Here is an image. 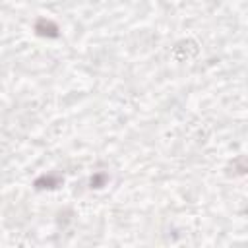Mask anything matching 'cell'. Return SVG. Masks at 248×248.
I'll list each match as a JSON object with an SVG mask.
<instances>
[{
  "label": "cell",
  "instance_id": "obj_1",
  "mask_svg": "<svg viewBox=\"0 0 248 248\" xmlns=\"http://www.w3.org/2000/svg\"><path fill=\"white\" fill-rule=\"evenodd\" d=\"M33 29L39 37H46V39H58L60 37V27L52 19H46V17H39L35 21Z\"/></svg>",
  "mask_w": 248,
  "mask_h": 248
},
{
  "label": "cell",
  "instance_id": "obj_2",
  "mask_svg": "<svg viewBox=\"0 0 248 248\" xmlns=\"http://www.w3.org/2000/svg\"><path fill=\"white\" fill-rule=\"evenodd\" d=\"M60 184H62V178L60 176H54V174H41L33 182V186L37 190H56Z\"/></svg>",
  "mask_w": 248,
  "mask_h": 248
},
{
  "label": "cell",
  "instance_id": "obj_3",
  "mask_svg": "<svg viewBox=\"0 0 248 248\" xmlns=\"http://www.w3.org/2000/svg\"><path fill=\"white\" fill-rule=\"evenodd\" d=\"M108 182V174L107 172H95L93 176H91V180H89V184H91V188H103L105 184Z\"/></svg>",
  "mask_w": 248,
  "mask_h": 248
}]
</instances>
